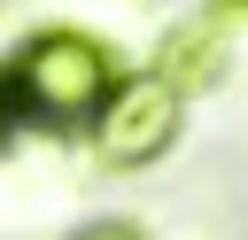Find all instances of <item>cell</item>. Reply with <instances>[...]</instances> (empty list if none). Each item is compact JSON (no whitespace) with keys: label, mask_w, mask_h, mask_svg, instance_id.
Segmentation results:
<instances>
[{"label":"cell","mask_w":248,"mask_h":240,"mask_svg":"<svg viewBox=\"0 0 248 240\" xmlns=\"http://www.w3.org/2000/svg\"><path fill=\"white\" fill-rule=\"evenodd\" d=\"M0 85H8V101H23L46 124H93L116 85V62L85 31H39V39H23V54L8 62Z\"/></svg>","instance_id":"cell-1"},{"label":"cell","mask_w":248,"mask_h":240,"mask_svg":"<svg viewBox=\"0 0 248 240\" xmlns=\"http://www.w3.org/2000/svg\"><path fill=\"white\" fill-rule=\"evenodd\" d=\"M170 139H178V93H170L155 70H147V77H116L108 101H101V116H93V155H101L108 170H140V163H155Z\"/></svg>","instance_id":"cell-2"},{"label":"cell","mask_w":248,"mask_h":240,"mask_svg":"<svg viewBox=\"0 0 248 240\" xmlns=\"http://www.w3.org/2000/svg\"><path fill=\"white\" fill-rule=\"evenodd\" d=\"M225 15H202V23H186V31H170L163 39V54H155V77L170 85V93H186V85H202V77H217V46H225Z\"/></svg>","instance_id":"cell-3"},{"label":"cell","mask_w":248,"mask_h":240,"mask_svg":"<svg viewBox=\"0 0 248 240\" xmlns=\"http://www.w3.org/2000/svg\"><path fill=\"white\" fill-rule=\"evenodd\" d=\"M70 240H140L132 225H85V232H70Z\"/></svg>","instance_id":"cell-4"},{"label":"cell","mask_w":248,"mask_h":240,"mask_svg":"<svg viewBox=\"0 0 248 240\" xmlns=\"http://www.w3.org/2000/svg\"><path fill=\"white\" fill-rule=\"evenodd\" d=\"M0 139H8V85H0Z\"/></svg>","instance_id":"cell-5"}]
</instances>
